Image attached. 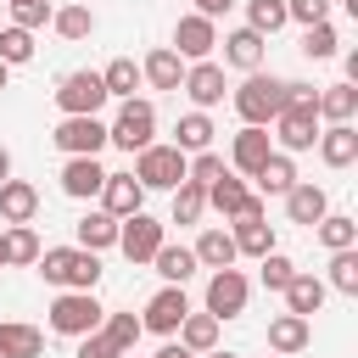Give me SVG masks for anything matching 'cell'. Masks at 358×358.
I'll use <instances>...</instances> for the list:
<instances>
[{"mask_svg":"<svg viewBox=\"0 0 358 358\" xmlns=\"http://www.w3.org/2000/svg\"><path fill=\"white\" fill-rule=\"evenodd\" d=\"M34 263L50 285H67V291H95V280H101V257L84 252V246H50Z\"/></svg>","mask_w":358,"mask_h":358,"instance_id":"cell-1","label":"cell"},{"mask_svg":"<svg viewBox=\"0 0 358 358\" xmlns=\"http://www.w3.org/2000/svg\"><path fill=\"white\" fill-rule=\"evenodd\" d=\"M285 106H291V101H285V78H263V73H252V78L235 90V112H241L246 123H274Z\"/></svg>","mask_w":358,"mask_h":358,"instance_id":"cell-2","label":"cell"},{"mask_svg":"<svg viewBox=\"0 0 358 358\" xmlns=\"http://www.w3.org/2000/svg\"><path fill=\"white\" fill-rule=\"evenodd\" d=\"M101 319H106V308L95 302V291H62L50 302V330H62V336H90V330H101Z\"/></svg>","mask_w":358,"mask_h":358,"instance_id":"cell-3","label":"cell"},{"mask_svg":"<svg viewBox=\"0 0 358 358\" xmlns=\"http://www.w3.org/2000/svg\"><path fill=\"white\" fill-rule=\"evenodd\" d=\"M151 134H157V106L129 95V101H123V112L112 117L106 140H112V145H123V151H145V145H151Z\"/></svg>","mask_w":358,"mask_h":358,"instance_id":"cell-4","label":"cell"},{"mask_svg":"<svg viewBox=\"0 0 358 358\" xmlns=\"http://www.w3.org/2000/svg\"><path fill=\"white\" fill-rule=\"evenodd\" d=\"M134 179L145 190H173L185 179V151L179 145H145V151H134Z\"/></svg>","mask_w":358,"mask_h":358,"instance_id":"cell-5","label":"cell"},{"mask_svg":"<svg viewBox=\"0 0 358 358\" xmlns=\"http://www.w3.org/2000/svg\"><path fill=\"white\" fill-rule=\"evenodd\" d=\"M56 106H62L67 117L101 112V106H106V84H101V73H67L62 90H56Z\"/></svg>","mask_w":358,"mask_h":358,"instance_id":"cell-6","label":"cell"},{"mask_svg":"<svg viewBox=\"0 0 358 358\" xmlns=\"http://www.w3.org/2000/svg\"><path fill=\"white\" fill-rule=\"evenodd\" d=\"M67 157H95L101 145H106V123L95 117V112H84V117H62V129L50 134Z\"/></svg>","mask_w":358,"mask_h":358,"instance_id":"cell-7","label":"cell"},{"mask_svg":"<svg viewBox=\"0 0 358 358\" xmlns=\"http://www.w3.org/2000/svg\"><path fill=\"white\" fill-rule=\"evenodd\" d=\"M117 246L129 263H151V252L162 246V224L145 213H129V218H117Z\"/></svg>","mask_w":358,"mask_h":358,"instance_id":"cell-8","label":"cell"},{"mask_svg":"<svg viewBox=\"0 0 358 358\" xmlns=\"http://www.w3.org/2000/svg\"><path fill=\"white\" fill-rule=\"evenodd\" d=\"M246 308V274L241 268H213L207 280V313L213 319H235Z\"/></svg>","mask_w":358,"mask_h":358,"instance_id":"cell-9","label":"cell"},{"mask_svg":"<svg viewBox=\"0 0 358 358\" xmlns=\"http://www.w3.org/2000/svg\"><path fill=\"white\" fill-rule=\"evenodd\" d=\"M207 201H213L224 218H263V201H257V196H252L241 179H229V173L207 185Z\"/></svg>","mask_w":358,"mask_h":358,"instance_id":"cell-10","label":"cell"},{"mask_svg":"<svg viewBox=\"0 0 358 358\" xmlns=\"http://www.w3.org/2000/svg\"><path fill=\"white\" fill-rule=\"evenodd\" d=\"M274 129H280V145H285V151H308V145L319 140V112H313V106H285V112L274 117Z\"/></svg>","mask_w":358,"mask_h":358,"instance_id":"cell-11","label":"cell"},{"mask_svg":"<svg viewBox=\"0 0 358 358\" xmlns=\"http://www.w3.org/2000/svg\"><path fill=\"white\" fill-rule=\"evenodd\" d=\"M101 201H106L112 218H129V213L145 207V185H140L134 173H106V179H101Z\"/></svg>","mask_w":358,"mask_h":358,"instance_id":"cell-12","label":"cell"},{"mask_svg":"<svg viewBox=\"0 0 358 358\" xmlns=\"http://www.w3.org/2000/svg\"><path fill=\"white\" fill-rule=\"evenodd\" d=\"M173 45H179V56H190V62H207L213 56V45H218V34H213V17H179V28H173Z\"/></svg>","mask_w":358,"mask_h":358,"instance_id":"cell-13","label":"cell"},{"mask_svg":"<svg viewBox=\"0 0 358 358\" xmlns=\"http://www.w3.org/2000/svg\"><path fill=\"white\" fill-rule=\"evenodd\" d=\"M185 313H190L185 291H179V285H168V291H157V296L145 302V319H140V324H145V330H162V336H173Z\"/></svg>","mask_w":358,"mask_h":358,"instance_id":"cell-14","label":"cell"},{"mask_svg":"<svg viewBox=\"0 0 358 358\" xmlns=\"http://www.w3.org/2000/svg\"><path fill=\"white\" fill-rule=\"evenodd\" d=\"M179 90H185L196 106H218V101H224V67H218V62H196Z\"/></svg>","mask_w":358,"mask_h":358,"instance_id":"cell-15","label":"cell"},{"mask_svg":"<svg viewBox=\"0 0 358 358\" xmlns=\"http://www.w3.org/2000/svg\"><path fill=\"white\" fill-rule=\"evenodd\" d=\"M101 179H106V168H101L95 157H67V168H62V190L78 196V201L101 196Z\"/></svg>","mask_w":358,"mask_h":358,"instance_id":"cell-16","label":"cell"},{"mask_svg":"<svg viewBox=\"0 0 358 358\" xmlns=\"http://www.w3.org/2000/svg\"><path fill=\"white\" fill-rule=\"evenodd\" d=\"M319 157H324L330 168H352V162H358V129H352V123H330V129L319 134Z\"/></svg>","mask_w":358,"mask_h":358,"instance_id":"cell-17","label":"cell"},{"mask_svg":"<svg viewBox=\"0 0 358 358\" xmlns=\"http://www.w3.org/2000/svg\"><path fill=\"white\" fill-rule=\"evenodd\" d=\"M229 162H235L241 173H257V168L268 162V129H263V123H246V129L235 134V151H229Z\"/></svg>","mask_w":358,"mask_h":358,"instance_id":"cell-18","label":"cell"},{"mask_svg":"<svg viewBox=\"0 0 358 358\" xmlns=\"http://www.w3.org/2000/svg\"><path fill=\"white\" fill-rule=\"evenodd\" d=\"M39 213V190L22 185V179H0V218L6 224H28Z\"/></svg>","mask_w":358,"mask_h":358,"instance_id":"cell-19","label":"cell"},{"mask_svg":"<svg viewBox=\"0 0 358 358\" xmlns=\"http://www.w3.org/2000/svg\"><path fill=\"white\" fill-rule=\"evenodd\" d=\"M140 78H151L157 90H179V84H185V56H179L173 45H162V50H151V56H145Z\"/></svg>","mask_w":358,"mask_h":358,"instance_id":"cell-20","label":"cell"},{"mask_svg":"<svg viewBox=\"0 0 358 358\" xmlns=\"http://www.w3.org/2000/svg\"><path fill=\"white\" fill-rule=\"evenodd\" d=\"M285 213H291V224H308V229H313V224L330 213V201H324L319 185H291V190H285Z\"/></svg>","mask_w":358,"mask_h":358,"instance_id":"cell-21","label":"cell"},{"mask_svg":"<svg viewBox=\"0 0 358 358\" xmlns=\"http://www.w3.org/2000/svg\"><path fill=\"white\" fill-rule=\"evenodd\" d=\"M224 62L241 67V73H257V62H263V34H257V28H235V34L224 39Z\"/></svg>","mask_w":358,"mask_h":358,"instance_id":"cell-22","label":"cell"},{"mask_svg":"<svg viewBox=\"0 0 358 358\" xmlns=\"http://www.w3.org/2000/svg\"><path fill=\"white\" fill-rule=\"evenodd\" d=\"M151 263H157V274H162L168 285H185V280L196 274V252H190V246H168V241H162V246L151 252Z\"/></svg>","mask_w":358,"mask_h":358,"instance_id":"cell-23","label":"cell"},{"mask_svg":"<svg viewBox=\"0 0 358 358\" xmlns=\"http://www.w3.org/2000/svg\"><path fill=\"white\" fill-rule=\"evenodd\" d=\"M285 302H291V313L313 319V313L324 308V280H313V274H291V280H285Z\"/></svg>","mask_w":358,"mask_h":358,"instance_id":"cell-24","label":"cell"},{"mask_svg":"<svg viewBox=\"0 0 358 358\" xmlns=\"http://www.w3.org/2000/svg\"><path fill=\"white\" fill-rule=\"evenodd\" d=\"M78 246L84 252H101V246H117V218L101 207V213H84L78 218Z\"/></svg>","mask_w":358,"mask_h":358,"instance_id":"cell-25","label":"cell"},{"mask_svg":"<svg viewBox=\"0 0 358 358\" xmlns=\"http://www.w3.org/2000/svg\"><path fill=\"white\" fill-rule=\"evenodd\" d=\"M179 347L213 352V347H218V319H213V313H185V319H179Z\"/></svg>","mask_w":358,"mask_h":358,"instance_id":"cell-26","label":"cell"},{"mask_svg":"<svg viewBox=\"0 0 358 358\" xmlns=\"http://www.w3.org/2000/svg\"><path fill=\"white\" fill-rule=\"evenodd\" d=\"M45 336L34 324H0V358H39Z\"/></svg>","mask_w":358,"mask_h":358,"instance_id":"cell-27","label":"cell"},{"mask_svg":"<svg viewBox=\"0 0 358 358\" xmlns=\"http://www.w3.org/2000/svg\"><path fill=\"white\" fill-rule=\"evenodd\" d=\"M313 112H319V117H330V123H347V117L358 112V90H352V84H330V90H319Z\"/></svg>","mask_w":358,"mask_h":358,"instance_id":"cell-28","label":"cell"},{"mask_svg":"<svg viewBox=\"0 0 358 358\" xmlns=\"http://www.w3.org/2000/svg\"><path fill=\"white\" fill-rule=\"evenodd\" d=\"M190 252H196V263H207V268H229V263L241 257V252H235V241H229V229H207Z\"/></svg>","mask_w":358,"mask_h":358,"instance_id":"cell-29","label":"cell"},{"mask_svg":"<svg viewBox=\"0 0 358 358\" xmlns=\"http://www.w3.org/2000/svg\"><path fill=\"white\" fill-rule=\"evenodd\" d=\"M268 347H274V352H302V347H308V319H302V313H280V319L268 324Z\"/></svg>","mask_w":358,"mask_h":358,"instance_id":"cell-30","label":"cell"},{"mask_svg":"<svg viewBox=\"0 0 358 358\" xmlns=\"http://www.w3.org/2000/svg\"><path fill=\"white\" fill-rule=\"evenodd\" d=\"M201 213H207V185L179 179V185H173V224H196Z\"/></svg>","mask_w":358,"mask_h":358,"instance_id":"cell-31","label":"cell"},{"mask_svg":"<svg viewBox=\"0 0 358 358\" xmlns=\"http://www.w3.org/2000/svg\"><path fill=\"white\" fill-rule=\"evenodd\" d=\"M235 252H252V257H263V252H274V229L263 224V218H235Z\"/></svg>","mask_w":358,"mask_h":358,"instance_id":"cell-32","label":"cell"},{"mask_svg":"<svg viewBox=\"0 0 358 358\" xmlns=\"http://www.w3.org/2000/svg\"><path fill=\"white\" fill-rule=\"evenodd\" d=\"M252 179H257V185H263L268 196H285V190L296 185V168H291V157H280V151H268V162H263V168H257Z\"/></svg>","mask_w":358,"mask_h":358,"instance_id":"cell-33","label":"cell"},{"mask_svg":"<svg viewBox=\"0 0 358 358\" xmlns=\"http://www.w3.org/2000/svg\"><path fill=\"white\" fill-rule=\"evenodd\" d=\"M173 134H179V140H173L179 151H207V145H213V123H207V112H185Z\"/></svg>","mask_w":358,"mask_h":358,"instance_id":"cell-34","label":"cell"},{"mask_svg":"<svg viewBox=\"0 0 358 358\" xmlns=\"http://www.w3.org/2000/svg\"><path fill=\"white\" fill-rule=\"evenodd\" d=\"M50 22H56L62 39H84V34H95V11H90V6H62V11H50Z\"/></svg>","mask_w":358,"mask_h":358,"instance_id":"cell-35","label":"cell"},{"mask_svg":"<svg viewBox=\"0 0 358 358\" xmlns=\"http://www.w3.org/2000/svg\"><path fill=\"white\" fill-rule=\"evenodd\" d=\"M101 84H106V95H117V101H129L134 95V84H140V67L129 62V56H117L106 73H101Z\"/></svg>","mask_w":358,"mask_h":358,"instance_id":"cell-36","label":"cell"},{"mask_svg":"<svg viewBox=\"0 0 358 358\" xmlns=\"http://www.w3.org/2000/svg\"><path fill=\"white\" fill-rule=\"evenodd\" d=\"M319 241H324L330 252H341V246L358 241V224H352L347 213H324V218H319Z\"/></svg>","mask_w":358,"mask_h":358,"instance_id":"cell-37","label":"cell"},{"mask_svg":"<svg viewBox=\"0 0 358 358\" xmlns=\"http://www.w3.org/2000/svg\"><path fill=\"white\" fill-rule=\"evenodd\" d=\"M0 241H6V263H34V257H39V235H34L28 224H11Z\"/></svg>","mask_w":358,"mask_h":358,"instance_id":"cell-38","label":"cell"},{"mask_svg":"<svg viewBox=\"0 0 358 358\" xmlns=\"http://www.w3.org/2000/svg\"><path fill=\"white\" fill-rule=\"evenodd\" d=\"M330 285L347 291V296H358V252H352V246H341V252L330 257Z\"/></svg>","mask_w":358,"mask_h":358,"instance_id":"cell-39","label":"cell"},{"mask_svg":"<svg viewBox=\"0 0 358 358\" xmlns=\"http://www.w3.org/2000/svg\"><path fill=\"white\" fill-rule=\"evenodd\" d=\"M34 56V34L28 28H0V62L6 67H22Z\"/></svg>","mask_w":358,"mask_h":358,"instance_id":"cell-40","label":"cell"},{"mask_svg":"<svg viewBox=\"0 0 358 358\" xmlns=\"http://www.w3.org/2000/svg\"><path fill=\"white\" fill-rule=\"evenodd\" d=\"M246 17H252L246 28H257V34H274V28H285V22H291V17H285V0H252V6H246Z\"/></svg>","mask_w":358,"mask_h":358,"instance_id":"cell-41","label":"cell"},{"mask_svg":"<svg viewBox=\"0 0 358 358\" xmlns=\"http://www.w3.org/2000/svg\"><path fill=\"white\" fill-rule=\"evenodd\" d=\"M336 45H341V39H336V28H330V17H324V22H308V34H302V50H308L313 62H324V56H336Z\"/></svg>","mask_w":358,"mask_h":358,"instance_id":"cell-42","label":"cell"},{"mask_svg":"<svg viewBox=\"0 0 358 358\" xmlns=\"http://www.w3.org/2000/svg\"><path fill=\"white\" fill-rule=\"evenodd\" d=\"M140 330H145V324H140V319H134V313H112V319H106V330H101V336H106V341H112V347H117V352H129V347H134V341H140Z\"/></svg>","mask_w":358,"mask_h":358,"instance_id":"cell-43","label":"cell"},{"mask_svg":"<svg viewBox=\"0 0 358 358\" xmlns=\"http://www.w3.org/2000/svg\"><path fill=\"white\" fill-rule=\"evenodd\" d=\"M229 168H224V157H213V151H196V162H185V179H196V185H213V179H224Z\"/></svg>","mask_w":358,"mask_h":358,"instance_id":"cell-44","label":"cell"},{"mask_svg":"<svg viewBox=\"0 0 358 358\" xmlns=\"http://www.w3.org/2000/svg\"><path fill=\"white\" fill-rule=\"evenodd\" d=\"M291 274H296V263H291L285 252H263V285H268V291H285Z\"/></svg>","mask_w":358,"mask_h":358,"instance_id":"cell-45","label":"cell"},{"mask_svg":"<svg viewBox=\"0 0 358 358\" xmlns=\"http://www.w3.org/2000/svg\"><path fill=\"white\" fill-rule=\"evenodd\" d=\"M11 17H17V28H45L50 22V0H22V6H11Z\"/></svg>","mask_w":358,"mask_h":358,"instance_id":"cell-46","label":"cell"},{"mask_svg":"<svg viewBox=\"0 0 358 358\" xmlns=\"http://www.w3.org/2000/svg\"><path fill=\"white\" fill-rule=\"evenodd\" d=\"M285 17H296L302 28L308 22H324L330 17V0H285Z\"/></svg>","mask_w":358,"mask_h":358,"instance_id":"cell-47","label":"cell"},{"mask_svg":"<svg viewBox=\"0 0 358 358\" xmlns=\"http://www.w3.org/2000/svg\"><path fill=\"white\" fill-rule=\"evenodd\" d=\"M78 358H123V352H117L101 330H90V336H78Z\"/></svg>","mask_w":358,"mask_h":358,"instance_id":"cell-48","label":"cell"},{"mask_svg":"<svg viewBox=\"0 0 358 358\" xmlns=\"http://www.w3.org/2000/svg\"><path fill=\"white\" fill-rule=\"evenodd\" d=\"M229 6H235V0H196V11H201V17H218V11H229Z\"/></svg>","mask_w":358,"mask_h":358,"instance_id":"cell-49","label":"cell"},{"mask_svg":"<svg viewBox=\"0 0 358 358\" xmlns=\"http://www.w3.org/2000/svg\"><path fill=\"white\" fill-rule=\"evenodd\" d=\"M157 358H196V352H190V347H179V341H168V347H162Z\"/></svg>","mask_w":358,"mask_h":358,"instance_id":"cell-50","label":"cell"},{"mask_svg":"<svg viewBox=\"0 0 358 358\" xmlns=\"http://www.w3.org/2000/svg\"><path fill=\"white\" fill-rule=\"evenodd\" d=\"M0 179H11V151L0 145Z\"/></svg>","mask_w":358,"mask_h":358,"instance_id":"cell-51","label":"cell"},{"mask_svg":"<svg viewBox=\"0 0 358 358\" xmlns=\"http://www.w3.org/2000/svg\"><path fill=\"white\" fill-rule=\"evenodd\" d=\"M207 358H235V352H207Z\"/></svg>","mask_w":358,"mask_h":358,"instance_id":"cell-52","label":"cell"},{"mask_svg":"<svg viewBox=\"0 0 358 358\" xmlns=\"http://www.w3.org/2000/svg\"><path fill=\"white\" fill-rule=\"evenodd\" d=\"M0 90H6V62H0Z\"/></svg>","mask_w":358,"mask_h":358,"instance_id":"cell-53","label":"cell"},{"mask_svg":"<svg viewBox=\"0 0 358 358\" xmlns=\"http://www.w3.org/2000/svg\"><path fill=\"white\" fill-rule=\"evenodd\" d=\"M0 263H6V241H0Z\"/></svg>","mask_w":358,"mask_h":358,"instance_id":"cell-54","label":"cell"},{"mask_svg":"<svg viewBox=\"0 0 358 358\" xmlns=\"http://www.w3.org/2000/svg\"><path fill=\"white\" fill-rule=\"evenodd\" d=\"M347 6H352V11H358V0H347Z\"/></svg>","mask_w":358,"mask_h":358,"instance_id":"cell-55","label":"cell"},{"mask_svg":"<svg viewBox=\"0 0 358 358\" xmlns=\"http://www.w3.org/2000/svg\"><path fill=\"white\" fill-rule=\"evenodd\" d=\"M11 6H22V0H11Z\"/></svg>","mask_w":358,"mask_h":358,"instance_id":"cell-56","label":"cell"}]
</instances>
